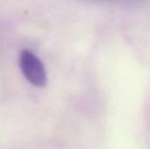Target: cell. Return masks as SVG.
I'll return each mask as SVG.
<instances>
[{
    "label": "cell",
    "mask_w": 150,
    "mask_h": 149,
    "mask_svg": "<svg viewBox=\"0 0 150 149\" xmlns=\"http://www.w3.org/2000/svg\"><path fill=\"white\" fill-rule=\"evenodd\" d=\"M19 68L25 78L33 86L44 87L47 83L46 68L40 59L28 49L20 52L18 59Z\"/></svg>",
    "instance_id": "6da1fadb"
}]
</instances>
